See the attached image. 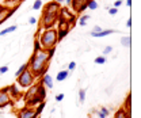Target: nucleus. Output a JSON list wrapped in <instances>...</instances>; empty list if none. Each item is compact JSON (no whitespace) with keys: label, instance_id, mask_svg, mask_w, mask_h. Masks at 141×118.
<instances>
[{"label":"nucleus","instance_id":"nucleus-24","mask_svg":"<svg viewBox=\"0 0 141 118\" xmlns=\"http://www.w3.org/2000/svg\"><path fill=\"white\" fill-rule=\"evenodd\" d=\"M79 101H80L82 103L86 101V90H80V91H79Z\"/></svg>","mask_w":141,"mask_h":118},{"label":"nucleus","instance_id":"nucleus-37","mask_svg":"<svg viewBox=\"0 0 141 118\" xmlns=\"http://www.w3.org/2000/svg\"><path fill=\"white\" fill-rule=\"evenodd\" d=\"M64 2H67V4H69V6H70V3H72V0H64Z\"/></svg>","mask_w":141,"mask_h":118},{"label":"nucleus","instance_id":"nucleus-10","mask_svg":"<svg viewBox=\"0 0 141 118\" xmlns=\"http://www.w3.org/2000/svg\"><path fill=\"white\" fill-rule=\"evenodd\" d=\"M7 90H8V94H10V96H11V99H19L21 96H22V94H21V91L16 88V86H10V87H7Z\"/></svg>","mask_w":141,"mask_h":118},{"label":"nucleus","instance_id":"nucleus-22","mask_svg":"<svg viewBox=\"0 0 141 118\" xmlns=\"http://www.w3.org/2000/svg\"><path fill=\"white\" fill-rule=\"evenodd\" d=\"M106 63V57L105 56H98V57L95 58V64H99V65H103Z\"/></svg>","mask_w":141,"mask_h":118},{"label":"nucleus","instance_id":"nucleus-19","mask_svg":"<svg viewBox=\"0 0 141 118\" xmlns=\"http://www.w3.org/2000/svg\"><path fill=\"white\" fill-rule=\"evenodd\" d=\"M27 68H29V64H27V63H26V64H23V65H21V67L16 69V72H15V76L18 77V76H19V75L23 72V71H25V69H27Z\"/></svg>","mask_w":141,"mask_h":118},{"label":"nucleus","instance_id":"nucleus-15","mask_svg":"<svg viewBox=\"0 0 141 118\" xmlns=\"http://www.w3.org/2000/svg\"><path fill=\"white\" fill-rule=\"evenodd\" d=\"M95 114H98V117H99V118H106L107 115L110 114V110H109V109H106V107H102L100 110L95 111Z\"/></svg>","mask_w":141,"mask_h":118},{"label":"nucleus","instance_id":"nucleus-2","mask_svg":"<svg viewBox=\"0 0 141 118\" xmlns=\"http://www.w3.org/2000/svg\"><path fill=\"white\" fill-rule=\"evenodd\" d=\"M60 3L57 2H50L44 7L41 18V27L44 29H50L58 19V12H60Z\"/></svg>","mask_w":141,"mask_h":118},{"label":"nucleus","instance_id":"nucleus-11","mask_svg":"<svg viewBox=\"0 0 141 118\" xmlns=\"http://www.w3.org/2000/svg\"><path fill=\"white\" fill-rule=\"evenodd\" d=\"M41 82L45 86V88H53V79H52V76H49L48 73H45L44 76H42Z\"/></svg>","mask_w":141,"mask_h":118},{"label":"nucleus","instance_id":"nucleus-16","mask_svg":"<svg viewBox=\"0 0 141 118\" xmlns=\"http://www.w3.org/2000/svg\"><path fill=\"white\" fill-rule=\"evenodd\" d=\"M130 42H132L130 35H126V37H122V38H121V45L125 46V48H129V46H130Z\"/></svg>","mask_w":141,"mask_h":118},{"label":"nucleus","instance_id":"nucleus-29","mask_svg":"<svg viewBox=\"0 0 141 118\" xmlns=\"http://www.w3.org/2000/svg\"><path fill=\"white\" fill-rule=\"evenodd\" d=\"M111 52H113V48H111V46H106L105 50H103V54H109V53H111Z\"/></svg>","mask_w":141,"mask_h":118},{"label":"nucleus","instance_id":"nucleus-6","mask_svg":"<svg viewBox=\"0 0 141 118\" xmlns=\"http://www.w3.org/2000/svg\"><path fill=\"white\" fill-rule=\"evenodd\" d=\"M8 105H12V99L8 94L7 88H0V109L6 107Z\"/></svg>","mask_w":141,"mask_h":118},{"label":"nucleus","instance_id":"nucleus-27","mask_svg":"<svg viewBox=\"0 0 141 118\" xmlns=\"http://www.w3.org/2000/svg\"><path fill=\"white\" fill-rule=\"evenodd\" d=\"M75 68H76V63H75V61H70V63L68 64V71H70V72H72Z\"/></svg>","mask_w":141,"mask_h":118},{"label":"nucleus","instance_id":"nucleus-23","mask_svg":"<svg viewBox=\"0 0 141 118\" xmlns=\"http://www.w3.org/2000/svg\"><path fill=\"white\" fill-rule=\"evenodd\" d=\"M124 109L126 111H130V109H132V98H130V95H128V98H126V106Z\"/></svg>","mask_w":141,"mask_h":118},{"label":"nucleus","instance_id":"nucleus-1","mask_svg":"<svg viewBox=\"0 0 141 118\" xmlns=\"http://www.w3.org/2000/svg\"><path fill=\"white\" fill-rule=\"evenodd\" d=\"M54 50H56V46L50 49H46V50H44V49L34 50V53H33L31 58L27 64H29V69L33 72L35 79L44 76L46 73V71L49 68V61L53 57Z\"/></svg>","mask_w":141,"mask_h":118},{"label":"nucleus","instance_id":"nucleus-8","mask_svg":"<svg viewBox=\"0 0 141 118\" xmlns=\"http://www.w3.org/2000/svg\"><path fill=\"white\" fill-rule=\"evenodd\" d=\"M14 11H15V8H7V7L0 6V25H2L6 19H8V18L14 14Z\"/></svg>","mask_w":141,"mask_h":118},{"label":"nucleus","instance_id":"nucleus-3","mask_svg":"<svg viewBox=\"0 0 141 118\" xmlns=\"http://www.w3.org/2000/svg\"><path fill=\"white\" fill-rule=\"evenodd\" d=\"M57 31L54 29H45L44 33L41 34L39 37V45H41V49H50V48H54L56 44H57Z\"/></svg>","mask_w":141,"mask_h":118},{"label":"nucleus","instance_id":"nucleus-14","mask_svg":"<svg viewBox=\"0 0 141 118\" xmlns=\"http://www.w3.org/2000/svg\"><path fill=\"white\" fill-rule=\"evenodd\" d=\"M114 118H130V111H126L125 109H119V110L115 113Z\"/></svg>","mask_w":141,"mask_h":118},{"label":"nucleus","instance_id":"nucleus-12","mask_svg":"<svg viewBox=\"0 0 141 118\" xmlns=\"http://www.w3.org/2000/svg\"><path fill=\"white\" fill-rule=\"evenodd\" d=\"M113 33H117L115 30H111V29H107V30H102L100 33H91L92 37H95V38H100V37H106V35H110Z\"/></svg>","mask_w":141,"mask_h":118},{"label":"nucleus","instance_id":"nucleus-21","mask_svg":"<svg viewBox=\"0 0 141 118\" xmlns=\"http://www.w3.org/2000/svg\"><path fill=\"white\" fill-rule=\"evenodd\" d=\"M41 7H42V0H35L34 4H33V10L38 11V10H41Z\"/></svg>","mask_w":141,"mask_h":118},{"label":"nucleus","instance_id":"nucleus-17","mask_svg":"<svg viewBox=\"0 0 141 118\" xmlns=\"http://www.w3.org/2000/svg\"><path fill=\"white\" fill-rule=\"evenodd\" d=\"M15 30H16V26H10V27H7V29L0 31V37H4L6 34H8V33H11V31H15Z\"/></svg>","mask_w":141,"mask_h":118},{"label":"nucleus","instance_id":"nucleus-18","mask_svg":"<svg viewBox=\"0 0 141 118\" xmlns=\"http://www.w3.org/2000/svg\"><path fill=\"white\" fill-rule=\"evenodd\" d=\"M87 8H90V10H96L98 8L96 0H87Z\"/></svg>","mask_w":141,"mask_h":118},{"label":"nucleus","instance_id":"nucleus-31","mask_svg":"<svg viewBox=\"0 0 141 118\" xmlns=\"http://www.w3.org/2000/svg\"><path fill=\"white\" fill-rule=\"evenodd\" d=\"M64 99V94H57V95H56V101L57 102H61Z\"/></svg>","mask_w":141,"mask_h":118},{"label":"nucleus","instance_id":"nucleus-36","mask_svg":"<svg viewBox=\"0 0 141 118\" xmlns=\"http://www.w3.org/2000/svg\"><path fill=\"white\" fill-rule=\"evenodd\" d=\"M126 6H128V7L132 6V0H126Z\"/></svg>","mask_w":141,"mask_h":118},{"label":"nucleus","instance_id":"nucleus-26","mask_svg":"<svg viewBox=\"0 0 141 118\" xmlns=\"http://www.w3.org/2000/svg\"><path fill=\"white\" fill-rule=\"evenodd\" d=\"M8 65H2V67H0V75H4V73H7L8 72Z\"/></svg>","mask_w":141,"mask_h":118},{"label":"nucleus","instance_id":"nucleus-34","mask_svg":"<svg viewBox=\"0 0 141 118\" xmlns=\"http://www.w3.org/2000/svg\"><path fill=\"white\" fill-rule=\"evenodd\" d=\"M121 4H122V0H117V2L114 3V7H115V8H118Z\"/></svg>","mask_w":141,"mask_h":118},{"label":"nucleus","instance_id":"nucleus-38","mask_svg":"<svg viewBox=\"0 0 141 118\" xmlns=\"http://www.w3.org/2000/svg\"><path fill=\"white\" fill-rule=\"evenodd\" d=\"M54 2H57V3H60V4H61V3L64 2V0H54Z\"/></svg>","mask_w":141,"mask_h":118},{"label":"nucleus","instance_id":"nucleus-32","mask_svg":"<svg viewBox=\"0 0 141 118\" xmlns=\"http://www.w3.org/2000/svg\"><path fill=\"white\" fill-rule=\"evenodd\" d=\"M29 23H30V25H35V23H37V18L31 16L30 19H29Z\"/></svg>","mask_w":141,"mask_h":118},{"label":"nucleus","instance_id":"nucleus-4","mask_svg":"<svg viewBox=\"0 0 141 118\" xmlns=\"http://www.w3.org/2000/svg\"><path fill=\"white\" fill-rule=\"evenodd\" d=\"M34 80H35V76L33 75V72L29 68L25 69L19 76L16 77V82H18V84H19L22 88H29L30 86L34 84Z\"/></svg>","mask_w":141,"mask_h":118},{"label":"nucleus","instance_id":"nucleus-28","mask_svg":"<svg viewBox=\"0 0 141 118\" xmlns=\"http://www.w3.org/2000/svg\"><path fill=\"white\" fill-rule=\"evenodd\" d=\"M117 12H118V8H115V7L109 8V14H110V15H115Z\"/></svg>","mask_w":141,"mask_h":118},{"label":"nucleus","instance_id":"nucleus-7","mask_svg":"<svg viewBox=\"0 0 141 118\" xmlns=\"http://www.w3.org/2000/svg\"><path fill=\"white\" fill-rule=\"evenodd\" d=\"M16 117L18 118H37L38 114H37V111L33 110L31 107H23L16 113Z\"/></svg>","mask_w":141,"mask_h":118},{"label":"nucleus","instance_id":"nucleus-9","mask_svg":"<svg viewBox=\"0 0 141 118\" xmlns=\"http://www.w3.org/2000/svg\"><path fill=\"white\" fill-rule=\"evenodd\" d=\"M70 4H72L73 10L77 12H82L87 8V0H72Z\"/></svg>","mask_w":141,"mask_h":118},{"label":"nucleus","instance_id":"nucleus-20","mask_svg":"<svg viewBox=\"0 0 141 118\" xmlns=\"http://www.w3.org/2000/svg\"><path fill=\"white\" fill-rule=\"evenodd\" d=\"M88 19H90V15H83L80 19H79V25H80V26H86Z\"/></svg>","mask_w":141,"mask_h":118},{"label":"nucleus","instance_id":"nucleus-35","mask_svg":"<svg viewBox=\"0 0 141 118\" xmlns=\"http://www.w3.org/2000/svg\"><path fill=\"white\" fill-rule=\"evenodd\" d=\"M126 26H128V27H132V19H129L128 22H126Z\"/></svg>","mask_w":141,"mask_h":118},{"label":"nucleus","instance_id":"nucleus-13","mask_svg":"<svg viewBox=\"0 0 141 118\" xmlns=\"http://www.w3.org/2000/svg\"><path fill=\"white\" fill-rule=\"evenodd\" d=\"M68 75H69V71L68 69L60 71V72L57 73V76H56V80H57V82H64V80L68 77Z\"/></svg>","mask_w":141,"mask_h":118},{"label":"nucleus","instance_id":"nucleus-30","mask_svg":"<svg viewBox=\"0 0 141 118\" xmlns=\"http://www.w3.org/2000/svg\"><path fill=\"white\" fill-rule=\"evenodd\" d=\"M39 49H41L39 41H38V40H35V42H34V50H39Z\"/></svg>","mask_w":141,"mask_h":118},{"label":"nucleus","instance_id":"nucleus-25","mask_svg":"<svg viewBox=\"0 0 141 118\" xmlns=\"http://www.w3.org/2000/svg\"><path fill=\"white\" fill-rule=\"evenodd\" d=\"M44 107H45V101L44 102H41V103H38V107H37L35 109V111H37V114H41V113H42V110H44Z\"/></svg>","mask_w":141,"mask_h":118},{"label":"nucleus","instance_id":"nucleus-33","mask_svg":"<svg viewBox=\"0 0 141 118\" xmlns=\"http://www.w3.org/2000/svg\"><path fill=\"white\" fill-rule=\"evenodd\" d=\"M100 31H102L100 27H99V26H95V27L92 29V31H91V33H100Z\"/></svg>","mask_w":141,"mask_h":118},{"label":"nucleus","instance_id":"nucleus-5","mask_svg":"<svg viewBox=\"0 0 141 118\" xmlns=\"http://www.w3.org/2000/svg\"><path fill=\"white\" fill-rule=\"evenodd\" d=\"M58 18L64 19L65 22H68L69 25H70V27L75 25V22H76V18H75V15H73V14H70V11H68V8H60Z\"/></svg>","mask_w":141,"mask_h":118}]
</instances>
